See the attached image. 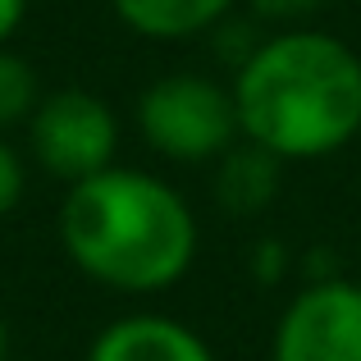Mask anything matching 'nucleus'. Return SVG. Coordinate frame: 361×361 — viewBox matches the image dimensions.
Wrapping results in <instances>:
<instances>
[{
    "label": "nucleus",
    "instance_id": "9",
    "mask_svg": "<svg viewBox=\"0 0 361 361\" xmlns=\"http://www.w3.org/2000/svg\"><path fill=\"white\" fill-rule=\"evenodd\" d=\"M42 97L46 92H42L32 60L23 51H14V46H0V133L23 128Z\"/></svg>",
    "mask_w": 361,
    "mask_h": 361
},
{
    "label": "nucleus",
    "instance_id": "5",
    "mask_svg": "<svg viewBox=\"0 0 361 361\" xmlns=\"http://www.w3.org/2000/svg\"><path fill=\"white\" fill-rule=\"evenodd\" d=\"M270 361H361V283L302 279L274 320Z\"/></svg>",
    "mask_w": 361,
    "mask_h": 361
},
{
    "label": "nucleus",
    "instance_id": "10",
    "mask_svg": "<svg viewBox=\"0 0 361 361\" xmlns=\"http://www.w3.org/2000/svg\"><path fill=\"white\" fill-rule=\"evenodd\" d=\"M23 192H27V160H23V151L0 133V220L18 211Z\"/></svg>",
    "mask_w": 361,
    "mask_h": 361
},
{
    "label": "nucleus",
    "instance_id": "13",
    "mask_svg": "<svg viewBox=\"0 0 361 361\" xmlns=\"http://www.w3.org/2000/svg\"><path fill=\"white\" fill-rule=\"evenodd\" d=\"M27 5L32 0H0V46H14L18 27L27 23Z\"/></svg>",
    "mask_w": 361,
    "mask_h": 361
},
{
    "label": "nucleus",
    "instance_id": "1",
    "mask_svg": "<svg viewBox=\"0 0 361 361\" xmlns=\"http://www.w3.org/2000/svg\"><path fill=\"white\" fill-rule=\"evenodd\" d=\"M55 233L78 274L123 298H156L188 279L202 224L169 178L110 165L64 188Z\"/></svg>",
    "mask_w": 361,
    "mask_h": 361
},
{
    "label": "nucleus",
    "instance_id": "4",
    "mask_svg": "<svg viewBox=\"0 0 361 361\" xmlns=\"http://www.w3.org/2000/svg\"><path fill=\"white\" fill-rule=\"evenodd\" d=\"M27 160L55 183H82L115 165L119 156V115L92 87H55L37 101L23 123Z\"/></svg>",
    "mask_w": 361,
    "mask_h": 361
},
{
    "label": "nucleus",
    "instance_id": "8",
    "mask_svg": "<svg viewBox=\"0 0 361 361\" xmlns=\"http://www.w3.org/2000/svg\"><path fill=\"white\" fill-rule=\"evenodd\" d=\"M119 23L142 42H192L211 37L243 0H110Z\"/></svg>",
    "mask_w": 361,
    "mask_h": 361
},
{
    "label": "nucleus",
    "instance_id": "6",
    "mask_svg": "<svg viewBox=\"0 0 361 361\" xmlns=\"http://www.w3.org/2000/svg\"><path fill=\"white\" fill-rule=\"evenodd\" d=\"M87 361H220V357L188 320H174L165 311H128L92 338Z\"/></svg>",
    "mask_w": 361,
    "mask_h": 361
},
{
    "label": "nucleus",
    "instance_id": "12",
    "mask_svg": "<svg viewBox=\"0 0 361 361\" xmlns=\"http://www.w3.org/2000/svg\"><path fill=\"white\" fill-rule=\"evenodd\" d=\"M243 5L265 27H298L320 9V0H243Z\"/></svg>",
    "mask_w": 361,
    "mask_h": 361
},
{
    "label": "nucleus",
    "instance_id": "11",
    "mask_svg": "<svg viewBox=\"0 0 361 361\" xmlns=\"http://www.w3.org/2000/svg\"><path fill=\"white\" fill-rule=\"evenodd\" d=\"M247 270H252L256 283H283L293 270H298V256L288 252L283 238H261L252 247V256H247Z\"/></svg>",
    "mask_w": 361,
    "mask_h": 361
},
{
    "label": "nucleus",
    "instance_id": "3",
    "mask_svg": "<svg viewBox=\"0 0 361 361\" xmlns=\"http://www.w3.org/2000/svg\"><path fill=\"white\" fill-rule=\"evenodd\" d=\"M133 123L137 137L174 165H215L233 142H243L233 87L197 69L147 82L133 101Z\"/></svg>",
    "mask_w": 361,
    "mask_h": 361
},
{
    "label": "nucleus",
    "instance_id": "2",
    "mask_svg": "<svg viewBox=\"0 0 361 361\" xmlns=\"http://www.w3.org/2000/svg\"><path fill=\"white\" fill-rule=\"evenodd\" d=\"M243 142L288 160H325L361 137V55L320 27H270L229 78Z\"/></svg>",
    "mask_w": 361,
    "mask_h": 361
},
{
    "label": "nucleus",
    "instance_id": "7",
    "mask_svg": "<svg viewBox=\"0 0 361 361\" xmlns=\"http://www.w3.org/2000/svg\"><path fill=\"white\" fill-rule=\"evenodd\" d=\"M279 169L283 160L270 156V151H261L256 142H233L229 151H224L220 160L211 165V197L220 211L238 215H261L265 206L279 197Z\"/></svg>",
    "mask_w": 361,
    "mask_h": 361
},
{
    "label": "nucleus",
    "instance_id": "14",
    "mask_svg": "<svg viewBox=\"0 0 361 361\" xmlns=\"http://www.w3.org/2000/svg\"><path fill=\"white\" fill-rule=\"evenodd\" d=\"M0 361H9V329H5V316H0Z\"/></svg>",
    "mask_w": 361,
    "mask_h": 361
}]
</instances>
